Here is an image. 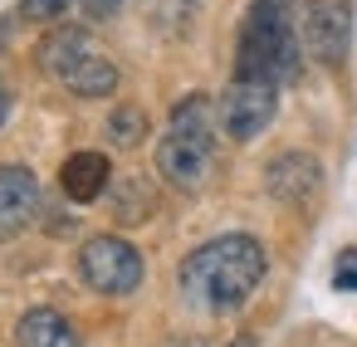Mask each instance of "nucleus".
Returning a JSON list of instances; mask_svg holds the SVG:
<instances>
[{
  "mask_svg": "<svg viewBox=\"0 0 357 347\" xmlns=\"http://www.w3.org/2000/svg\"><path fill=\"white\" fill-rule=\"evenodd\" d=\"M333 288H342V293H357V249H342V254H337Z\"/></svg>",
  "mask_w": 357,
  "mask_h": 347,
  "instance_id": "16",
  "label": "nucleus"
},
{
  "mask_svg": "<svg viewBox=\"0 0 357 347\" xmlns=\"http://www.w3.org/2000/svg\"><path fill=\"white\" fill-rule=\"evenodd\" d=\"M215 128H220V113L206 93H186L176 108H172V123H167V137L157 142V171L181 186V191H196L206 186L211 167H215Z\"/></svg>",
  "mask_w": 357,
  "mask_h": 347,
  "instance_id": "2",
  "label": "nucleus"
},
{
  "mask_svg": "<svg viewBox=\"0 0 357 347\" xmlns=\"http://www.w3.org/2000/svg\"><path fill=\"white\" fill-rule=\"evenodd\" d=\"M230 347H255V337H235V342H230Z\"/></svg>",
  "mask_w": 357,
  "mask_h": 347,
  "instance_id": "19",
  "label": "nucleus"
},
{
  "mask_svg": "<svg viewBox=\"0 0 357 347\" xmlns=\"http://www.w3.org/2000/svg\"><path fill=\"white\" fill-rule=\"evenodd\" d=\"M352 45V0H308L303 10V49L318 64H342Z\"/></svg>",
  "mask_w": 357,
  "mask_h": 347,
  "instance_id": "6",
  "label": "nucleus"
},
{
  "mask_svg": "<svg viewBox=\"0 0 357 347\" xmlns=\"http://www.w3.org/2000/svg\"><path fill=\"white\" fill-rule=\"evenodd\" d=\"M15 342H20V347H79V332L69 327L64 313H54V308H30V313L20 318V327H15Z\"/></svg>",
  "mask_w": 357,
  "mask_h": 347,
  "instance_id": "11",
  "label": "nucleus"
},
{
  "mask_svg": "<svg viewBox=\"0 0 357 347\" xmlns=\"http://www.w3.org/2000/svg\"><path fill=\"white\" fill-rule=\"evenodd\" d=\"M89 54H98V45H93V35L79 30V25H59V30H50L45 45H40V64H45V74H54L59 84H64Z\"/></svg>",
  "mask_w": 357,
  "mask_h": 347,
  "instance_id": "9",
  "label": "nucleus"
},
{
  "mask_svg": "<svg viewBox=\"0 0 357 347\" xmlns=\"http://www.w3.org/2000/svg\"><path fill=\"white\" fill-rule=\"evenodd\" d=\"M64 88H69V93H79V98H108V93L118 88V64L98 49V54H89V59L64 79Z\"/></svg>",
  "mask_w": 357,
  "mask_h": 347,
  "instance_id": "12",
  "label": "nucleus"
},
{
  "mask_svg": "<svg viewBox=\"0 0 357 347\" xmlns=\"http://www.w3.org/2000/svg\"><path fill=\"white\" fill-rule=\"evenodd\" d=\"M147 210H152V191L132 176V181H123V196H118V220H128V225H137V220H147Z\"/></svg>",
  "mask_w": 357,
  "mask_h": 347,
  "instance_id": "14",
  "label": "nucleus"
},
{
  "mask_svg": "<svg viewBox=\"0 0 357 347\" xmlns=\"http://www.w3.org/2000/svg\"><path fill=\"white\" fill-rule=\"evenodd\" d=\"M74 0H20V15L25 20H59Z\"/></svg>",
  "mask_w": 357,
  "mask_h": 347,
  "instance_id": "15",
  "label": "nucleus"
},
{
  "mask_svg": "<svg viewBox=\"0 0 357 347\" xmlns=\"http://www.w3.org/2000/svg\"><path fill=\"white\" fill-rule=\"evenodd\" d=\"M215 113H220V128L235 142H250V137H259L274 123V113H279V84H269V79H240L235 74V84L220 93Z\"/></svg>",
  "mask_w": 357,
  "mask_h": 347,
  "instance_id": "5",
  "label": "nucleus"
},
{
  "mask_svg": "<svg viewBox=\"0 0 357 347\" xmlns=\"http://www.w3.org/2000/svg\"><path fill=\"white\" fill-rule=\"evenodd\" d=\"M318 186H323V167H318V157H308V152H284V157H274V162L264 167V191H269L274 201H284V206L313 201Z\"/></svg>",
  "mask_w": 357,
  "mask_h": 347,
  "instance_id": "7",
  "label": "nucleus"
},
{
  "mask_svg": "<svg viewBox=\"0 0 357 347\" xmlns=\"http://www.w3.org/2000/svg\"><path fill=\"white\" fill-rule=\"evenodd\" d=\"M108 157L103 152H74L69 162H64V171H59V186H64V196L69 201H79V206H89V201H98L103 191H108Z\"/></svg>",
  "mask_w": 357,
  "mask_h": 347,
  "instance_id": "10",
  "label": "nucleus"
},
{
  "mask_svg": "<svg viewBox=\"0 0 357 347\" xmlns=\"http://www.w3.org/2000/svg\"><path fill=\"white\" fill-rule=\"evenodd\" d=\"M79 274H84L89 288L123 298V293H132L142 284V254L118 235H93L84 245V254H79Z\"/></svg>",
  "mask_w": 357,
  "mask_h": 347,
  "instance_id": "4",
  "label": "nucleus"
},
{
  "mask_svg": "<svg viewBox=\"0 0 357 347\" xmlns=\"http://www.w3.org/2000/svg\"><path fill=\"white\" fill-rule=\"evenodd\" d=\"M269 259H264V245L255 235H220V240H206L201 249H191L176 269V284H181V298L201 313H230L240 303H250V293L259 288Z\"/></svg>",
  "mask_w": 357,
  "mask_h": 347,
  "instance_id": "1",
  "label": "nucleus"
},
{
  "mask_svg": "<svg viewBox=\"0 0 357 347\" xmlns=\"http://www.w3.org/2000/svg\"><path fill=\"white\" fill-rule=\"evenodd\" d=\"M240 79H269L284 84L298 74V25L294 0H255L240 25Z\"/></svg>",
  "mask_w": 357,
  "mask_h": 347,
  "instance_id": "3",
  "label": "nucleus"
},
{
  "mask_svg": "<svg viewBox=\"0 0 357 347\" xmlns=\"http://www.w3.org/2000/svg\"><path fill=\"white\" fill-rule=\"evenodd\" d=\"M40 210V181L30 167H0V240L20 235Z\"/></svg>",
  "mask_w": 357,
  "mask_h": 347,
  "instance_id": "8",
  "label": "nucleus"
},
{
  "mask_svg": "<svg viewBox=\"0 0 357 347\" xmlns=\"http://www.w3.org/2000/svg\"><path fill=\"white\" fill-rule=\"evenodd\" d=\"M108 137H113V147H137V142L147 137V113H142L137 103L113 108V118H108Z\"/></svg>",
  "mask_w": 357,
  "mask_h": 347,
  "instance_id": "13",
  "label": "nucleus"
},
{
  "mask_svg": "<svg viewBox=\"0 0 357 347\" xmlns=\"http://www.w3.org/2000/svg\"><path fill=\"white\" fill-rule=\"evenodd\" d=\"M79 6H84L89 15H98V20H103V15H113V10H123V6H128V0H79Z\"/></svg>",
  "mask_w": 357,
  "mask_h": 347,
  "instance_id": "17",
  "label": "nucleus"
},
{
  "mask_svg": "<svg viewBox=\"0 0 357 347\" xmlns=\"http://www.w3.org/2000/svg\"><path fill=\"white\" fill-rule=\"evenodd\" d=\"M6 113H10V88H6V79H0V128H6Z\"/></svg>",
  "mask_w": 357,
  "mask_h": 347,
  "instance_id": "18",
  "label": "nucleus"
}]
</instances>
